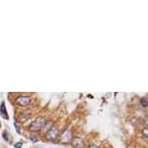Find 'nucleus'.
I'll return each instance as SVG.
<instances>
[{
	"instance_id": "9",
	"label": "nucleus",
	"mask_w": 148,
	"mask_h": 148,
	"mask_svg": "<svg viewBox=\"0 0 148 148\" xmlns=\"http://www.w3.org/2000/svg\"><path fill=\"white\" fill-rule=\"evenodd\" d=\"M15 126H16V132H18V134H20V126H18V123H16V121L15 122Z\"/></svg>"
},
{
	"instance_id": "10",
	"label": "nucleus",
	"mask_w": 148,
	"mask_h": 148,
	"mask_svg": "<svg viewBox=\"0 0 148 148\" xmlns=\"http://www.w3.org/2000/svg\"><path fill=\"white\" fill-rule=\"evenodd\" d=\"M21 145H22V143L18 142V143H16V144H15V147L16 148H21Z\"/></svg>"
},
{
	"instance_id": "11",
	"label": "nucleus",
	"mask_w": 148,
	"mask_h": 148,
	"mask_svg": "<svg viewBox=\"0 0 148 148\" xmlns=\"http://www.w3.org/2000/svg\"><path fill=\"white\" fill-rule=\"evenodd\" d=\"M88 148H100V146H98V145H95V144H92V145H90V146Z\"/></svg>"
},
{
	"instance_id": "5",
	"label": "nucleus",
	"mask_w": 148,
	"mask_h": 148,
	"mask_svg": "<svg viewBox=\"0 0 148 148\" xmlns=\"http://www.w3.org/2000/svg\"><path fill=\"white\" fill-rule=\"evenodd\" d=\"M0 114L4 119H9L8 116V112H7V109H6V106H5V103H2L1 107H0Z\"/></svg>"
},
{
	"instance_id": "2",
	"label": "nucleus",
	"mask_w": 148,
	"mask_h": 148,
	"mask_svg": "<svg viewBox=\"0 0 148 148\" xmlns=\"http://www.w3.org/2000/svg\"><path fill=\"white\" fill-rule=\"evenodd\" d=\"M59 134H60V132H59V130H58V128H56V127H52L51 129H49V131L47 132V135H46V137H47V139H49V140H55L56 138H58L59 137Z\"/></svg>"
},
{
	"instance_id": "3",
	"label": "nucleus",
	"mask_w": 148,
	"mask_h": 148,
	"mask_svg": "<svg viewBox=\"0 0 148 148\" xmlns=\"http://www.w3.org/2000/svg\"><path fill=\"white\" fill-rule=\"evenodd\" d=\"M16 102L18 105H20L21 107H27L30 105L31 103V99L30 97L28 96H24V95H20V96L16 97Z\"/></svg>"
},
{
	"instance_id": "4",
	"label": "nucleus",
	"mask_w": 148,
	"mask_h": 148,
	"mask_svg": "<svg viewBox=\"0 0 148 148\" xmlns=\"http://www.w3.org/2000/svg\"><path fill=\"white\" fill-rule=\"evenodd\" d=\"M73 138V136H72V133L69 130H67L65 133L63 134V136L61 137V142L62 143H68L70 142Z\"/></svg>"
},
{
	"instance_id": "7",
	"label": "nucleus",
	"mask_w": 148,
	"mask_h": 148,
	"mask_svg": "<svg viewBox=\"0 0 148 148\" xmlns=\"http://www.w3.org/2000/svg\"><path fill=\"white\" fill-rule=\"evenodd\" d=\"M29 139L31 140V141H33V142L38 141V138H37V137H35V136H30Z\"/></svg>"
},
{
	"instance_id": "8",
	"label": "nucleus",
	"mask_w": 148,
	"mask_h": 148,
	"mask_svg": "<svg viewBox=\"0 0 148 148\" xmlns=\"http://www.w3.org/2000/svg\"><path fill=\"white\" fill-rule=\"evenodd\" d=\"M142 132H143V136H144V137L147 138L148 137V134H147L148 133V130H147V128H145L144 130L142 131Z\"/></svg>"
},
{
	"instance_id": "1",
	"label": "nucleus",
	"mask_w": 148,
	"mask_h": 148,
	"mask_svg": "<svg viewBox=\"0 0 148 148\" xmlns=\"http://www.w3.org/2000/svg\"><path fill=\"white\" fill-rule=\"evenodd\" d=\"M46 123H47V121L44 117H38L29 125V130L31 132H35V133L40 132L42 129L45 128Z\"/></svg>"
},
{
	"instance_id": "6",
	"label": "nucleus",
	"mask_w": 148,
	"mask_h": 148,
	"mask_svg": "<svg viewBox=\"0 0 148 148\" xmlns=\"http://www.w3.org/2000/svg\"><path fill=\"white\" fill-rule=\"evenodd\" d=\"M140 105H141L143 107H147V106H148L147 98H142V99H140Z\"/></svg>"
}]
</instances>
